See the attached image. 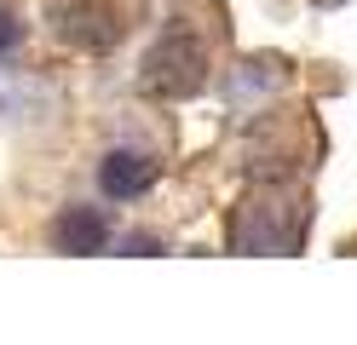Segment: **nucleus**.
I'll return each mask as SVG.
<instances>
[{
  "label": "nucleus",
  "instance_id": "obj_1",
  "mask_svg": "<svg viewBox=\"0 0 357 345\" xmlns=\"http://www.w3.org/2000/svg\"><path fill=\"white\" fill-rule=\"evenodd\" d=\"M202 81H208V58H202V46H196L185 29H167L144 52L139 86L150 92V98H190V92H202Z\"/></svg>",
  "mask_w": 357,
  "mask_h": 345
},
{
  "label": "nucleus",
  "instance_id": "obj_2",
  "mask_svg": "<svg viewBox=\"0 0 357 345\" xmlns=\"http://www.w3.org/2000/svg\"><path fill=\"white\" fill-rule=\"evenodd\" d=\"M155 173H162V161L155 155H144V150H109L104 161H98V190L109 196V201H139L150 184H155Z\"/></svg>",
  "mask_w": 357,
  "mask_h": 345
},
{
  "label": "nucleus",
  "instance_id": "obj_3",
  "mask_svg": "<svg viewBox=\"0 0 357 345\" xmlns=\"http://www.w3.org/2000/svg\"><path fill=\"white\" fill-rule=\"evenodd\" d=\"M52 247L58 253H104L109 247V219L98 207H63L52 219Z\"/></svg>",
  "mask_w": 357,
  "mask_h": 345
},
{
  "label": "nucleus",
  "instance_id": "obj_4",
  "mask_svg": "<svg viewBox=\"0 0 357 345\" xmlns=\"http://www.w3.org/2000/svg\"><path fill=\"white\" fill-rule=\"evenodd\" d=\"M17 40H24V23H17V12L6 6V0H0V58H6Z\"/></svg>",
  "mask_w": 357,
  "mask_h": 345
}]
</instances>
